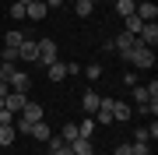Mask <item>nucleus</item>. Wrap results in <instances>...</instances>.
Segmentation results:
<instances>
[{
	"mask_svg": "<svg viewBox=\"0 0 158 155\" xmlns=\"http://www.w3.org/2000/svg\"><path fill=\"white\" fill-rule=\"evenodd\" d=\"M14 138H18L14 123H0V144H4V148H11V144H14Z\"/></svg>",
	"mask_w": 158,
	"mask_h": 155,
	"instance_id": "nucleus-12",
	"label": "nucleus"
},
{
	"mask_svg": "<svg viewBox=\"0 0 158 155\" xmlns=\"http://www.w3.org/2000/svg\"><path fill=\"white\" fill-rule=\"evenodd\" d=\"M4 42H7V46H14V50H18V46H21V42H25V32L11 28V32H7V39H4Z\"/></svg>",
	"mask_w": 158,
	"mask_h": 155,
	"instance_id": "nucleus-18",
	"label": "nucleus"
},
{
	"mask_svg": "<svg viewBox=\"0 0 158 155\" xmlns=\"http://www.w3.org/2000/svg\"><path fill=\"white\" fill-rule=\"evenodd\" d=\"M148 141H151V138H148V131H137V134H134V144H148Z\"/></svg>",
	"mask_w": 158,
	"mask_h": 155,
	"instance_id": "nucleus-26",
	"label": "nucleus"
},
{
	"mask_svg": "<svg viewBox=\"0 0 158 155\" xmlns=\"http://www.w3.org/2000/svg\"><path fill=\"white\" fill-rule=\"evenodd\" d=\"M63 78H67V63H49V81H63Z\"/></svg>",
	"mask_w": 158,
	"mask_h": 155,
	"instance_id": "nucleus-16",
	"label": "nucleus"
},
{
	"mask_svg": "<svg viewBox=\"0 0 158 155\" xmlns=\"http://www.w3.org/2000/svg\"><path fill=\"white\" fill-rule=\"evenodd\" d=\"M21 120L39 123V120H42V106H39V102H25V109H21Z\"/></svg>",
	"mask_w": 158,
	"mask_h": 155,
	"instance_id": "nucleus-10",
	"label": "nucleus"
},
{
	"mask_svg": "<svg viewBox=\"0 0 158 155\" xmlns=\"http://www.w3.org/2000/svg\"><path fill=\"white\" fill-rule=\"evenodd\" d=\"M116 155H134V144H116Z\"/></svg>",
	"mask_w": 158,
	"mask_h": 155,
	"instance_id": "nucleus-28",
	"label": "nucleus"
},
{
	"mask_svg": "<svg viewBox=\"0 0 158 155\" xmlns=\"http://www.w3.org/2000/svg\"><path fill=\"white\" fill-rule=\"evenodd\" d=\"M134 4H137V0H116V14H119V18L134 14Z\"/></svg>",
	"mask_w": 158,
	"mask_h": 155,
	"instance_id": "nucleus-17",
	"label": "nucleus"
},
{
	"mask_svg": "<svg viewBox=\"0 0 158 155\" xmlns=\"http://www.w3.org/2000/svg\"><path fill=\"white\" fill-rule=\"evenodd\" d=\"M0 81H4V67H0Z\"/></svg>",
	"mask_w": 158,
	"mask_h": 155,
	"instance_id": "nucleus-32",
	"label": "nucleus"
},
{
	"mask_svg": "<svg viewBox=\"0 0 158 155\" xmlns=\"http://www.w3.org/2000/svg\"><path fill=\"white\" fill-rule=\"evenodd\" d=\"M46 14H49V7H46L42 0H32V4L25 7V18H32V21H42Z\"/></svg>",
	"mask_w": 158,
	"mask_h": 155,
	"instance_id": "nucleus-8",
	"label": "nucleus"
},
{
	"mask_svg": "<svg viewBox=\"0 0 158 155\" xmlns=\"http://www.w3.org/2000/svg\"><path fill=\"white\" fill-rule=\"evenodd\" d=\"M85 78H91V81H98V78H102V67H98V63H91V67H85Z\"/></svg>",
	"mask_w": 158,
	"mask_h": 155,
	"instance_id": "nucleus-24",
	"label": "nucleus"
},
{
	"mask_svg": "<svg viewBox=\"0 0 158 155\" xmlns=\"http://www.w3.org/2000/svg\"><path fill=\"white\" fill-rule=\"evenodd\" d=\"M134 14L141 18V21H155V18H158V7L151 4V0H141V4H134Z\"/></svg>",
	"mask_w": 158,
	"mask_h": 155,
	"instance_id": "nucleus-6",
	"label": "nucleus"
},
{
	"mask_svg": "<svg viewBox=\"0 0 158 155\" xmlns=\"http://www.w3.org/2000/svg\"><path fill=\"white\" fill-rule=\"evenodd\" d=\"M60 138H63V141L70 144L74 138H77V127H74V123H67V127H63V134H60Z\"/></svg>",
	"mask_w": 158,
	"mask_h": 155,
	"instance_id": "nucleus-23",
	"label": "nucleus"
},
{
	"mask_svg": "<svg viewBox=\"0 0 158 155\" xmlns=\"http://www.w3.org/2000/svg\"><path fill=\"white\" fill-rule=\"evenodd\" d=\"M7 85H11V92H28V88H32V74L11 71V74H7Z\"/></svg>",
	"mask_w": 158,
	"mask_h": 155,
	"instance_id": "nucleus-2",
	"label": "nucleus"
},
{
	"mask_svg": "<svg viewBox=\"0 0 158 155\" xmlns=\"http://www.w3.org/2000/svg\"><path fill=\"white\" fill-rule=\"evenodd\" d=\"M0 123H14V113H11V109H0Z\"/></svg>",
	"mask_w": 158,
	"mask_h": 155,
	"instance_id": "nucleus-27",
	"label": "nucleus"
},
{
	"mask_svg": "<svg viewBox=\"0 0 158 155\" xmlns=\"http://www.w3.org/2000/svg\"><path fill=\"white\" fill-rule=\"evenodd\" d=\"M141 25H144V21H141L137 14H127V18H123V32H130V35L141 32Z\"/></svg>",
	"mask_w": 158,
	"mask_h": 155,
	"instance_id": "nucleus-15",
	"label": "nucleus"
},
{
	"mask_svg": "<svg viewBox=\"0 0 158 155\" xmlns=\"http://www.w3.org/2000/svg\"><path fill=\"white\" fill-rule=\"evenodd\" d=\"M25 102H28V92H7L4 99V109H11V113H21Z\"/></svg>",
	"mask_w": 158,
	"mask_h": 155,
	"instance_id": "nucleus-4",
	"label": "nucleus"
},
{
	"mask_svg": "<svg viewBox=\"0 0 158 155\" xmlns=\"http://www.w3.org/2000/svg\"><path fill=\"white\" fill-rule=\"evenodd\" d=\"M25 7H28V4H18V0H14V4H11V18H25Z\"/></svg>",
	"mask_w": 158,
	"mask_h": 155,
	"instance_id": "nucleus-25",
	"label": "nucleus"
},
{
	"mask_svg": "<svg viewBox=\"0 0 158 155\" xmlns=\"http://www.w3.org/2000/svg\"><path fill=\"white\" fill-rule=\"evenodd\" d=\"M113 120H130V106H123V102H113Z\"/></svg>",
	"mask_w": 158,
	"mask_h": 155,
	"instance_id": "nucleus-19",
	"label": "nucleus"
},
{
	"mask_svg": "<svg viewBox=\"0 0 158 155\" xmlns=\"http://www.w3.org/2000/svg\"><path fill=\"white\" fill-rule=\"evenodd\" d=\"M18 53H21V60H39V42L25 35V42L18 46Z\"/></svg>",
	"mask_w": 158,
	"mask_h": 155,
	"instance_id": "nucleus-7",
	"label": "nucleus"
},
{
	"mask_svg": "<svg viewBox=\"0 0 158 155\" xmlns=\"http://www.w3.org/2000/svg\"><path fill=\"white\" fill-rule=\"evenodd\" d=\"M88 4H91V7H95V4H102V0H88Z\"/></svg>",
	"mask_w": 158,
	"mask_h": 155,
	"instance_id": "nucleus-31",
	"label": "nucleus"
},
{
	"mask_svg": "<svg viewBox=\"0 0 158 155\" xmlns=\"http://www.w3.org/2000/svg\"><path fill=\"white\" fill-rule=\"evenodd\" d=\"M70 152H74V155H91L95 144H91V138H81V134H77V138L70 141Z\"/></svg>",
	"mask_w": 158,
	"mask_h": 155,
	"instance_id": "nucleus-9",
	"label": "nucleus"
},
{
	"mask_svg": "<svg viewBox=\"0 0 158 155\" xmlns=\"http://www.w3.org/2000/svg\"><path fill=\"white\" fill-rule=\"evenodd\" d=\"M46 7H49V11H56V7H63V0H42Z\"/></svg>",
	"mask_w": 158,
	"mask_h": 155,
	"instance_id": "nucleus-29",
	"label": "nucleus"
},
{
	"mask_svg": "<svg viewBox=\"0 0 158 155\" xmlns=\"http://www.w3.org/2000/svg\"><path fill=\"white\" fill-rule=\"evenodd\" d=\"M74 11H77V18H88V14H91V4H88V0H77Z\"/></svg>",
	"mask_w": 158,
	"mask_h": 155,
	"instance_id": "nucleus-22",
	"label": "nucleus"
},
{
	"mask_svg": "<svg viewBox=\"0 0 158 155\" xmlns=\"http://www.w3.org/2000/svg\"><path fill=\"white\" fill-rule=\"evenodd\" d=\"M28 134H32L35 141H49V138H53V131H49V127H46V120H39V123H32V131H28Z\"/></svg>",
	"mask_w": 158,
	"mask_h": 155,
	"instance_id": "nucleus-13",
	"label": "nucleus"
},
{
	"mask_svg": "<svg viewBox=\"0 0 158 155\" xmlns=\"http://www.w3.org/2000/svg\"><path fill=\"white\" fill-rule=\"evenodd\" d=\"M77 134H81V138H91V134H95V120H85L77 127Z\"/></svg>",
	"mask_w": 158,
	"mask_h": 155,
	"instance_id": "nucleus-21",
	"label": "nucleus"
},
{
	"mask_svg": "<svg viewBox=\"0 0 158 155\" xmlns=\"http://www.w3.org/2000/svg\"><path fill=\"white\" fill-rule=\"evenodd\" d=\"M134 155H151V152H148V144H134Z\"/></svg>",
	"mask_w": 158,
	"mask_h": 155,
	"instance_id": "nucleus-30",
	"label": "nucleus"
},
{
	"mask_svg": "<svg viewBox=\"0 0 158 155\" xmlns=\"http://www.w3.org/2000/svg\"><path fill=\"white\" fill-rule=\"evenodd\" d=\"M130 63L134 67H155V50L144 46V42H137V50L130 53Z\"/></svg>",
	"mask_w": 158,
	"mask_h": 155,
	"instance_id": "nucleus-1",
	"label": "nucleus"
},
{
	"mask_svg": "<svg viewBox=\"0 0 158 155\" xmlns=\"http://www.w3.org/2000/svg\"><path fill=\"white\" fill-rule=\"evenodd\" d=\"M46 144H49V155H74V152H70V144L63 141V138H49Z\"/></svg>",
	"mask_w": 158,
	"mask_h": 155,
	"instance_id": "nucleus-11",
	"label": "nucleus"
},
{
	"mask_svg": "<svg viewBox=\"0 0 158 155\" xmlns=\"http://www.w3.org/2000/svg\"><path fill=\"white\" fill-rule=\"evenodd\" d=\"M137 39H141L144 46H151V50H155V42H158V25H155V21H144V25H141V32H137Z\"/></svg>",
	"mask_w": 158,
	"mask_h": 155,
	"instance_id": "nucleus-5",
	"label": "nucleus"
},
{
	"mask_svg": "<svg viewBox=\"0 0 158 155\" xmlns=\"http://www.w3.org/2000/svg\"><path fill=\"white\" fill-rule=\"evenodd\" d=\"M134 102H137V106L151 102V95H148V88H141V85H134Z\"/></svg>",
	"mask_w": 158,
	"mask_h": 155,
	"instance_id": "nucleus-20",
	"label": "nucleus"
},
{
	"mask_svg": "<svg viewBox=\"0 0 158 155\" xmlns=\"http://www.w3.org/2000/svg\"><path fill=\"white\" fill-rule=\"evenodd\" d=\"M0 109H4V99H0Z\"/></svg>",
	"mask_w": 158,
	"mask_h": 155,
	"instance_id": "nucleus-33",
	"label": "nucleus"
},
{
	"mask_svg": "<svg viewBox=\"0 0 158 155\" xmlns=\"http://www.w3.org/2000/svg\"><path fill=\"white\" fill-rule=\"evenodd\" d=\"M98 102H102V99H98L95 92H85V99H81V109H85L88 116H95V109H98Z\"/></svg>",
	"mask_w": 158,
	"mask_h": 155,
	"instance_id": "nucleus-14",
	"label": "nucleus"
},
{
	"mask_svg": "<svg viewBox=\"0 0 158 155\" xmlns=\"http://www.w3.org/2000/svg\"><path fill=\"white\" fill-rule=\"evenodd\" d=\"M60 57H56V42L53 39H39V63H46V67H49V63H56Z\"/></svg>",
	"mask_w": 158,
	"mask_h": 155,
	"instance_id": "nucleus-3",
	"label": "nucleus"
}]
</instances>
